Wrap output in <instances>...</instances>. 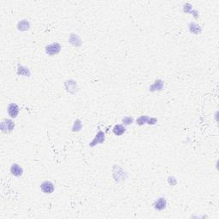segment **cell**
<instances>
[{
	"label": "cell",
	"instance_id": "1",
	"mask_svg": "<svg viewBox=\"0 0 219 219\" xmlns=\"http://www.w3.org/2000/svg\"><path fill=\"white\" fill-rule=\"evenodd\" d=\"M15 128V123L9 119H4L1 122V130L4 133L11 132Z\"/></svg>",
	"mask_w": 219,
	"mask_h": 219
},
{
	"label": "cell",
	"instance_id": "2",
	"mask_svg": "<svg viewBox=\"0 0 219 219\" xmlns=\"http://www.w3.org/2000/svg\"><path fill=\"white\" fill-rule=\"evenodd\" d=\"M61 46L58 43H52L51 45H47L45 48V52L46 53L50 54V55H55L60 52Z\"/></svg>",
	"mask_w": 219,
	"mask_h": 219
},
{
	"label": "cell",
	"instance_id": "3",
	"mask_svg": "<svg viewBox=\"0 0 219 219\" xmlns=\"http://www.w3.org/2000/svg\"><path fill=\"white\" fill-rule=\"evenodd\" d=\"M41 190L45 193V194H52L54 191V185L52 181H44L41 186H40Z\"/></svg>",
	"mask_w": 219,
	"mask_h": 219
},
{
	"label": "cell",
	"instance_id": "4",
	"mask_svg": "<svg viewBox=\"0 0 219 219\" xmlns=\"http://www.w3.org/2000/svg\"><path fill=\"white\" fill-rule=\"evenodd\" d=\"M19 110L20 109H19L18 105L14 103L9 105V106H8V113L12 118H15L17 116V115L19 114Z\"/></svg>",
	"mask_w": 219,
	"mask_h": 219
},
{
	"label": "cell",
	"instance_id": "5",
	"mask_svg": "<svg viewBox=\"0 0 219 219\" xmlns=\"http://www.w3.org/2000/svg\"><path fill=\"white\" fill-rule=\"evenodd\" d=\"M10 171H11V174L14 175L15 176H21L23 173V169L19 166L17 164H13L11 165V167H10Z\"/></svg>",
	"mask_w": 219,
	"mask_h": 219
},
{
	"label": "cell",
	"instance_id": "6",
	"mask_svg": "<svg viewBox=\"0 0 219 219\" xmlns=\"http://www.w3.org/2000/svg\"><path fill=\"white\" fill-rule=\"evenodd\" d=\"M104 140H105V134L103 132H99L96 136V138L91 142V146H93L94 145H97L98 142L102 143V142H104Z\"/></svg>",
	"mask_w": 219,
	"mask_h": 219
},
{
	"label": "cell",
	"instance_id": "7",
	"mask_svg": "<svg viewBox=\"0 0 219 219\" xmlns=\"http://www.w3.org/2000/svg\"><path fill=\"white\" fill-rule=\"evenodd\" d=\"M125 131H126L125 128H124L122 125H120V124L116 125L113 129L114 134H115L116 135H123V134L125 133Z\"/></svg>",
	"mask_w": 219,
	"mask_h": 219
},
{
	"label": "cell",
	"instance_id": "8",
	"mask_svg": "<svg viewBox=\"0 0 219 219\" xmlns=\"http://www.w3.org/2000/svg\"><path fill=\"white\" fill-rule=\"evenodd\" d=\"M165 204H166L165 199L164 198H160L155 204V208L158 210H163L164 208H165Z\"/></svg>",
	"mask_w": 219,
	"mask_h": 219
},
{
	"label": "cell",
	"instance_id": "9",
	"mask_svg": "<svg viewBox=\"0 0 219 219\" xmlns=\"http://www.w3.org/2000/svg\"><path fill=\"white\" fill-rule=\"evenodd\" d=\"M18 28L19 30H28L29 28V23L27 20H23L18 24Z\"/></svg>",
	"mask_w": 219,
	"mask_h": 219
},
{
	"label": "cell",
	"instance_id": "10",
	"mask_svg": "<svg viewBox=\"0 0 219 219\" xmlns=\"http://www.w3.org/2000/svg\"><path fill=\"white\" fill-rule=\"evenodd\" d=\"M148 120V117L146 116H140L138 120H137V122L140 124V125H141V124H144L145 122H146Z\"/></svg>",
	"mask_w": 219,
	"mask_h": 219
},
{
	"label": "cell",
	"instance_id": "11",
	"mask_svg": "<svg viewBox=\"0 0 219 219\" xmlns=\"http://www.w3.org/2000/svg\"><path fill=\"white\" fill-rule=\"evenodd\" d=\"M122 122L126 125H129V124H131L133 122V118L131 117H125L123 120H122Z\"/></svg>",
	"mask_w": 219,
	"mask_h": 219
}]
</instances>
